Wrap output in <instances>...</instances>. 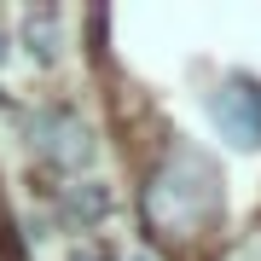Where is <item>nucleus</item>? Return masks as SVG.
<instances>
[{
    "instance_id": "f257e3e1",
    "label": "nucleus",
    "mask_w": 261,
    "mask_h": 261,
    "mask_svg": "<svg viewBox=\"0 0 261 261\" xmlns=\"http://www.w3.org/2000/svg\"><path fill=\"white\" fill-rule=\"evenodd\" d=\"M145 221L157 238H197L221 221V180L203 151H168L145 186Z\"/></svg>"
},
{
    "instance_id": "f03ea898",
    "label": "nucleus",
    "mask_w": 261,
    "mask_h": 261,
    "mask_svg": "<svg viewBox=\"0 0 261 261\" xmlns=\"http://www.w3.org/2000/svg\"><path fill=\"white\" fill-rule=\"evenodd\" d=\"M209 116H215V128H221L226 145H238V151L261 145V87L250 75H232V82L215 87L209 93Z\"/></svg>"
},
{
    "instance_id": "7ed1b4c3",
    "label": "nucleus",
    "mask_w": 261,
    "mask_h": 261,
    "mask_svg": "<svg viewBox=\"0 0 261 261\" xmlns=\"http://www.w3.org/2000/svg\"><path fill=\"white\" fill-rule=\"evenodd\" d=\"M29 145H35V157H47L53 168H82L87 151H93L82 116H70V111H41L29 122Z\"/></svg>"
},
{
    "instance_id": "20e7f679",
    "label": "nucleus",
    "mask_w": 261,
    "mask_h": 261,
    "mask_svg": "<svg viewBox=\"0 0 261 261\" xmlns=\"http://www.w3.org/2000/svg\"><path fill=\"white\" fill-rule=\"evenodd\" d=\"M75 261H99V255H75Z\"/></svg>"
},
{
    "instance_id": "39448f33",
    "label": "nucleus",
    "mask_w": 261,
    "mask_h": 261,
    "mask_svg": "<svg viewBox=\"0 0 261 261\" xmlns=\"http://www.w3.org/2000/svg\"><path fill=\"white\" fill-rule=\"evenodd\" d=\"M0 58H6V41H0Z\"/></svg>"
}]
</instances>
